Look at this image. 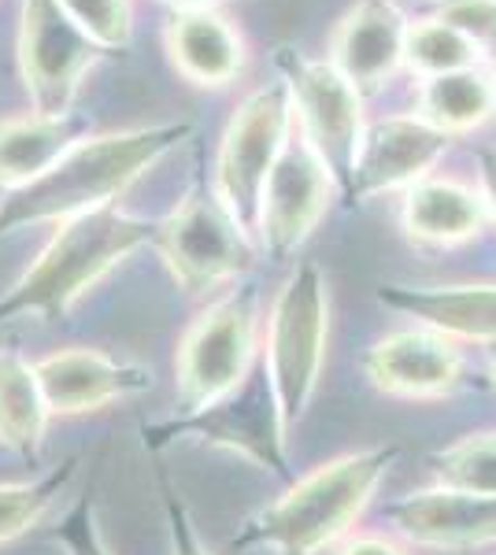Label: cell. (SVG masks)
<instances>
[{"instance_id":"obj_1","label":"cell","mask_w":496,"mask_h":555,"mask_svg":"<svg viewBox=\"0 0 496 555\" xmlns=\"http://www.w3.org/2000/svg\"><path fill=\"white\" fill-rule=\"evenodd\" d=\"M189 133H193L189 122L86 133L41 178L0 201V237L26 227H41V222L60 227L86 211L107 208L170 149L182 145Z\"/></svg>"},{"instance_id":"obj_2","label":"cell","mask_w":496,"mask_h":555,"mask_svg":"<svg viewBox=\"0 0 496 555\" xmlns=\"http://www.w3.org/2000/svg\"><path fill=\"white\" fill-rule=\"evenodd\" d=\"M400 460V444H374L322 463L293 481L275 504L259 507L233 533V548L275 555H319L338 544L367 512L382 478Z\"/></svg>"},{"instance_id":"obj_3","label":"cell","mask_w":496,"mask_h":555,"mask_svg":"<svg viewBox=\"0 0 496 555\" xmlns=\"http://www.w3.org/2000/svg\"><path fill=\"white\" fill-rule=\"evenodd\" d=\"M156 227L119 204L86 211L52 230L49 245L0 297V326L15 319H63L126 256L152 245Z\"/></svg>"},{"instance_id":"obj_4","label":"cell","mask_w":496,"mask_h":555,"mask_svg":"<svg viewBox=\"0 0 496 555\" xmlns=\"http://www.w3.org/2000/svg\"><path fill=\"white\" fill-rule=\"evenodd\" d=\"M330 285L315 259H301L270 304L264 337V371L278 397L285 426H296L311 408L327 363Z\"/></svg>"},{"instance_id":"obj_5","label":"cell","mask_w":496,"mask_h":555,"mask_svg":"<svg viewBox=\"0 0 496 555\" xmlns=\"http://www.w3.org/2000/svg\"><path fill=\"white\" fill-rule=\"evenodd\" d=\"M141 437H145V449L152 452L167 449L175 441H201L207 449L241 455L252 467L270 470L278 478L290 474V455H285L290 426H285L264 366H256L227 397L196 411H182L175 418H164V423H152L141 429Z\"/></svg>"},{"instance_id":"obj_6","label":"cell","mask_w":496,"mask_h":555,"mask_svg":"<svg viewBox=\"0 0 496 555\" xmlns=\"http://www.w3.org/2000/svg\"><path fill=\"white\" fill-rule=\"evenodd\" d=\"M259 297L249 282L233 285L196 315L175 356V389L182 411L227 397L256 371Z\"/></svg>"},{"instance_id":"obj_7","label":"cell","mask_w":496,"mask_h":555,"mask_svg":"<svg viewBox=\"0 0 496 555\" xmlns=\"http://www.w3.org/2000/svg\"><path fill=\"white\" fill-rule=\"evenodd\" d=\"M278 70L290 89L296 138L327 167L341 196L352 190L359 145H364V93L330 60H308L293 49H278Z\"/></svg>"},{"instance_id":"obj_8","label":"cell","mask_w":496,"mask_h":555,"mask_svg":"<svg viewBox=\"0 0 496 555\" xmlns=\"http://www.w3.org/2000/svg\"><path fill=\"white\" fill-rule=\"evenodd\" d=\"M293 138V104L285 82L259 86L238 104L230 115L227 130L219 141V156H215V182L212 193L219 204L233 215L241 230L252 237L256 234V215L259 196L270 171H275L282 149Z\"/></svg>"},{"instance_id":"obj_9","label":"cell","mask_w":496,"mask_h":555,"mask_svg":"<svg viewBox=\"0 0 496 555\" xmlns=\"http://www.w3.org/2000/svg\"><path fill=\"white\" fill-rule=\"evenodd\" d=\"M152 245L186 293L230 285L256 263V248H252L249 234L233 222L219 196L204 185L189 190L186 201L160 222Z\"/></svg>"},{"instance_id":"obj_10","label":"cell","mask_w":496,"mask_h":555,"mask_svg":"<svg viewBox=\"0 0 496 555\" xmlns=\"http://www.w3.org/2000/svg\"><path fill=\"white\" fill-rule=\"evenodd\" d=\"M104 52L63 15L56 0H23L20 34H15V64L30 112L67 115L86 75Z\"/></svg>"},{"instance_id":"obj_11","label":"cell","mask_w":496,"mask_h":555,"mask_svg":"<svg viewBox=\"0 0 496 555\" xmlns=\"http://www.w3.org/2000/svg\"><path fill=\"white\" fill-rule=\"evenodd\" d=\"M333 190L338 185L327 175V167L319 164V156L301 138H290V145L282 149L275 171L267 178L256 215L259 245L275 263L293 259L304 248V241L319 230Z\"/></svg>"},{"instance_id":"obj_12","label":"cell","mask_w":496,"mask_h":555,"mask_svg":"<svg viewBox=\"0 0 496 555\" xmlns=\"http://www.w3.org/2000/svg\"><path fill=\"white\" fill-rule=\"evenodd\" d=\"M364 371L378 392L400 400H441L463 385V352L456 337L430 326L396 330L367 348Z\"/></svg>"},{"instance_id":"obj_13","label":"cell","mask_w":496,"mask_h":555,"mask_svg":"<svg viewBox=\"0 0 496 555\" xmlns=\"http://www.w3.org/2000/svg\"><path fill=\"white\" fill-rule=\"evenodd\" d=\"M453 138L430 127L419 115H390L364 133L356 175H352L348 201L364 204L371 196L411 190L415 182L430 178V171L445 159Z\"/></svg>"},{"instance_id":"obj_14","label":"cell","mask_w":496,"mask_h":555,"mask_svg":"<svg viewBox=\"0 0 496 555\" xmlns=\"http://www.w3.org/2000/svg\"><path fill=\"white\" fill-rule=\"evenodd\" d=\"M385 518L396 533L422 548L459 552L496 544V496L437 486L396 496L385 504Z\"/></svg>"},{"instance_id":"obj_15","label":"cell","mask_w":496,"mask_h":555,"mask_svg":"<svg viewBox=\"0 0 496 555\" xmlns=\"http://www.w3.org/2000/svg\"><path fill=\"white\" fill-rule=\"evenodd\" d=\"M34 371L52 415H86L152 389L149 366L119 363L97 348H60L34 363Z\"/></svg>"},{"instance_id":"obj_16","label":"cell","mask_w":496,"mask_h":555,"mask_svg":"<svg viewBox=\"0 0 496 555\" xmlns=\"http://www.w3.org/2000/svg\"><path fill=\"white\" fill-rule=\"evenodd\" d=\"M408 15L396 0H356L330 38V67L359 93H378L404 67Z\"/></svg>"},{"instance_id":"obj_17","label":"cell","mask_w":496,"mask_h":555,"mask_svg":"<svg viewBox=\"0 0 496 555\" xmlns=\"http://www.w3.org/2000/svg\"><path fill=\"white\" fill-rule=\"evenodd\" d=\"M164 49L178 78L196 89H227L249 64L245 34L222 8H186L170 12Z\"/></svg>"},{"instance_id":"obj_18","label":"cell","mask_w":496,"mask_h":555,"mask_svg":"<svg viewBox=\"0 0 496 555\" xmlns=\"http://www.w3.org/2000/svg\"><path fill=\"white\" fill-rule=\"evenodd\" d=\"M378 300L422 326L467 341H496V282L471 285H382Z\"/></svg>"},{"instance_id":"obj_19","label":"cell","mask_w":496,"mask_h":555,"mask_svg":"<svg viewBox=\"0 0 496 555\" xmlns=\"http://www.w3.org/2000/svg\"><path fill=\"white\" fill-rule=\"evenodd\" d=\"M485 204L478 190L456 178H422L404 190L400 227L419 245H463L485 230Z\"/></svg>"},{"instance_id":"obj_20","label":"cell","mask_w":496,"mask_h":555,"mask_svg":"<svg viewBox=\"0 0 496 555\" xmlns=\"http://www.w3.org/2000/svg\"><path fill=\"white\" fill-rule=\"evenodd\" d=\"M86 133H89L86 119H78L75 112L67 115L23 112L0 119V185L8 193L30 185L34 178H41Z\"/></svg>"},{"instance_id":"obj_21","label":"cell","mask_w":496,"mask_h":555,"mask_svg":"<svg viewBox=\"0 0 496 555\" xmlns=\"http://www.w3.org/2000/svg\"><path fill=\"white\" fill-rule=\"evenodd\" d=\"M52 411L44 404L38 371L15 348H0V444L34 467Z\"/></svg>"},{"instance_id":"obj_22","label":"cell","mask_w":496,"mask_h":555,"mask_svg":"<svg viewBox=\"0 0 496 555\" xmlns=\"http://www.w3.org/2000/svg\"><path fill=\"white\" fill-rule=\"evenodd\" d=\"M415 115L448 138L471 133L496 115V78L485 67L422 78L415 93Z\"/></svg>"},{"instance_id":"obj_23","label":"cell","mask_w":496,"mask_h":555,"mask_svg":"<svg viewBox=\"0 0 496 555\" xmlns=\"http://www.w3.org/2000/svg\"><path fill=\"white\" fill-rule=\"evenodd\" d=\"M404 67L411 75L422 78H437V75H453V70L467 67H485L482 56L456 26H448L437 15H419L408 20V38H404Z\"/></svg>"},{"instance_id":"obj_24","label":"cell","mask_w":496,"mask_h":555,"mask_svg":"<svg viewBox=\"0 0 496 555\" xmlns=\"http://www.w3.org/2000/svg\"><path fill=\"white\" fill-rule=\"evenodd\" d=\"M78 470V455L63 460L60 467L44 470L41 478L30 481H0V544L15 541L26 530L41 522L52 512V504L60 500V492L71 486Z\"/></svg>"},{"instance_id":"obj_25","label":"cell","mask_w":496,"mask_h":555,"mask_svg":"<svg viewBox=\"0 0 496 555\" xmlns=\"http://www.w3.org/2000/svg\"><path fill=\"white\" fill-rule=\"evenodd\" d=\"M437 481L459 492H478V496H496V429L485 434H467L459 441L445 444L430 455Z\"/></svg>"},{"instance_id":"obj_26","label":"cell","mask_w":496,"mask_h":555,"mask_svg":"<svg viewBox=\"0 0 496 555\" xmlns=\"http://www.w3.org/2000/svg\"><path fill=\"white\" fill-rule=\"evenodd\" d=\"M71 23L101 52H126L133 41V0H56Z\"/></svg>"},{"instance_id":"obj_27","label":"cell","mask_w":496,"mask_h":555,"mask_svg":"<svg viewBox=\"0 0 496 555\" xmlns=\"http://www.w3.org/2000/svg\"><path fill=\"white\" fill-rule=\"evenodd\" d=\"M434 15L474 44L482 64H496V0H434Z\"/></svg>"},{"instance_id":"obj_28","label":"cell","mask_w":496,"mask_h":555,"mask_svg":"<svg viewBox=\"0 0 496 555\" xmlns=\"http://www.w3.org/2000/svg\"><path fill=\"white\" fill-rule=\"evenodd\" d=\"M52 541L60 544L63 555H112L101 533V522H97V507L89 496L71 504V512L60 518Z\"/></svg>"},{"instance_id":"obj_29","label":"cell","mask_w":496,"mask_h":555,"mask_svg":"<svg viewBox=\"0 0 496 555\" xmlns=\"http://www.w3.org/2000/svg\"><path fill=\"white\" fill-rule=\"evenodd\" d=\"M160 492H164V512H167V537H170V555H215L196 533L193 518H189L186 504L178 500V492L170 489L167 474H160Z\"/></svg>"},{"instance_id":"obj_30","label":"cell","mask_w":496,"mask_h":555,"mask_svg":"<svg viewBox=\"0 0 496 555\" xmlns=\"http://www.w3.org/2000/svg\"><path fill=\"white\" fill-rule=\"evenodd\" d=\"M478 196L485 204V219L496 227V149H478Z\"/></svg>"},{"instance_id":"obj_31","label":"cell","mask_w":496,"mask_h":555,"mask_svg":"<svg viewBox=\"0 0 496 555\" xmlns=\"http://www.w3.org/2000/svg\"><path fill=\"white\" fill-rule=\"evenodd\" d=\"M338 555H404V548H396L393 541H385V537H378V533H359V537H348Z\"/></svg>"},{"instance_id":"obj_32","label":"cell","mask_w":496,"mask_h":555,"mask_svg":"<svg viewBox=\"0 0 496 555\" xmlns=\"http://www.w3.org/2000/svg\"><path fill=\"white\" fill-rule=\"evenodd\" d=\"M175 12H186V8H222V4H233V0H164Z\"/></svg>"},{"instance_id":"obj_33","label":"cell","mask_w":496,"mask_h":555,"mask_svg":"<svg viewBox=\"0 0 496 555\" xmlns=\"http://www.w3.org/2000/svg\"><path fill=\"white\" fill-rule=\"evenodd\" d=\"M485 356H489V374H493V382H496V341L489 345V352H485Z\"/></svg>"},{"instance_id":"obj_34","label":"cell","mask_w":496,"mask_h":555,"mask_svg":"<svg viewBox=\"0 0 496 555\" xmlns=\"http://www.w3.org/2000/svg\"><path fill=\"white\" fill-rule=\"evenodd\" d=\"M493 78H496V75H493Z\"/></svg>"}]
</instances>
